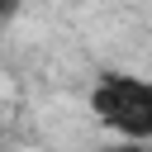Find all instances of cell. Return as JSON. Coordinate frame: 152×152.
I'll return each instance as SVG.
<instances>
[{
	"label": "cell",
	"instance_id": "obj_1",
	"mask_svg": "<svg viewBox=\"0 0 152 152\" xmlns=\"http://www.w3.org/2000/svg\"><path fill=\"white\" fill-rule=\"evenodd\" d=\"M90 114L124 142L142 147L152 138V86L128 71H104L90 90Z\"/></svg>",
	"mask_w": 152,
	"mask_h": 152
},
{
	"label": "cell",
	"instance_id": "obj_2",
	"mask_svg": "<svg viewBox=\"0 0 152 152\" xmlns=\"http://www.w3.org/2000/svg\"><path fill=\"white\" fill-rule=\"evenodd\" d=\"M19 14V0H0V19H14Z\"/></svg>",
	"mask_w": 152,
	"mask_h": 152
}]
</instances>
